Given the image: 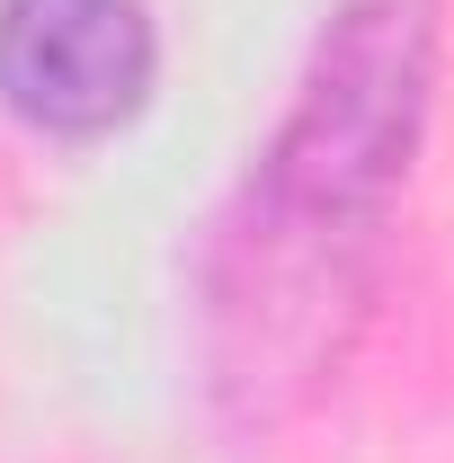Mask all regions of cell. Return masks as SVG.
<instances>
[{
	"label": "cell",
	"instance_id": "1",
	"mask_svg": "<svg viewBox=\"0 0 454 463\" xmlns=\"http://www.w3.org/2000/svg\"><path fill=\"white\" fill-rule=\"evenodd\" d=\"M437 80L428 0H347L321 27L294 116L214 232L205 268V347L214 392L250 419H277L347 356V330L374 294L383 223L410 187V152Z\"/></svg>",
	"mask_w": 454,
	"mask_h": 463
},
{
	"label": "cell",
	"instance_id": "2",
	"mask_svg": "<svg viewBox=\"0 0 454 463\" xmlns=\"http://www.w3.org/2000/svg\"><path fill=\"white\" fill-rule=\"evenodd\" d=\"M152 90L143 0H0V108L36 134H108Z\"/></svg>",
	"mask_w": 454,
	"mask_h": 463
}]
</instances>
